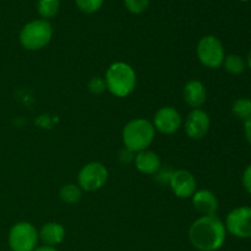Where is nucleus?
<instances>
[{
  "mask_svg": "<svg viewBox=\"0 0 251 251\" xmlns=\"http://www.w3.org/2000/svg\"><path fill=\"white\" fill-rule=\"evenodd\" d=\"M227 229L222 221L215 216H201L189 228V240L200 251H216L226 242Z\"/></svg>",
  "mask_w": 251,
  "mask_h": 251,
  "instance_id": "obj_1",
  "label": "nucleus"
},
{
  "mask_svg": "<svg viewBox=\"0 0 251 251\" xmlns=\"http://www.w3.org/2000/svg\"><path fill=\"white\" fill-rule=\"evenodd\" d=\"M107 90L119 98L127 97L136 87V73L134 68L124 61H115L105 73Z\"/></svg>",
  "mask_w": 251,
  "mask_h": 251,
  "instance_id": "obj_2",
  "label": "nucleus"
},
{
  "mask_svg": "<svg viewBox=\"0 0 251 251\" xmlns=\"http://www.w3.org/2000/svg\"><path fill=\"white\" fill-rule=\"evenodd\" d=\"M156 136V129L150 120L137 118L124 126L122 132L125 149L131 152H141L149 149Z\"/></svg>",
  "mask_w": 251,
  "mask_h": 251,
  "instance_id": "obj_3",
  "label": "nucleus"
},
{
  "mask_svg": "<svg viewBox=\"0 0 251 251\" xmlns=\"http://www.w3.org/2000/svg\"><path fill=\"white\" fill-rule=\"evenodd\" d=\"M53 27L48 20H33L22 27L20 32V43L27 50H39L50 42Z\"/></svg>",
  "mask_w": 251,
  "mask_h": 251,
  "instance_id": "obj_4",
  "label": "nucleus"
},
{
  "mask_svg": "<svg viewBox=\"0 0 251 251\" xmlns=\"http://www.w3.org/2000/svg\"><path fill=\"white\" fill-rule=\"evenodd\" d=\"M33 251H58L54 247H48V245H43V247L36 248Z\"/></svg>",
  "mask_w": 251,
  "mask_h": 251,
  "instance_id": "obj_25",
  "label": "nucleus"
},
{
  "mask_svg": "<svg viewBox=\"0 0 251 251\" xmlns=\"http://www.w3.org/2000/svg\"><path fill=\"white\" fill-rule=\"evenodd\" d=\"M245 63H247V66L251 70V50L249 51V53H248L247 60H245Z\"/></svg>",
  "mask_w": 251,
  "mask_h": 251,
  "instance_id": "obj_26",
  "label": "nucleus"
},
{
  "mask_svg": "<svg viewBox=\"0 0 251 251\" xmlns=\"http://www.w3.org/2000/svg\"><path fill=\"white\" fill-rule=\"evenodd\" d=\"M184 100L189 107L193 109H199L201 105L205 104L207 100V92L202 82L198 80H191L184 86Z\"/></svg>",
  "mask_w": 251,
  "mask_h": 251,
  "instance_id": "obj_13",
  "label": "nucleus"
},
{
  "mask_svg": "<svg viewBox=\"0 0 251 251\" xmlns=\"http://www.w3.org/2000/svg\"><path fill=\"white\" fill-rule=\"evenodd\" d=\"M107 167L100 162H90L78 172V186L85 191H96L105 185L108 180Z\"/></svg>",
  "mask_w": 251,
  "mask_h": 251,
  "instance_id": "obj_7",
  "label": "nucleus"
},
{
  "mask_svg": "<svg viewBox=\"0 0 251 251\" xmlns=\"http://www.w3.org/2000/svg\"><path fill=\"white\" fill-rule=\"evenodd\" d=\"M222 65L232 75H239V74L244 73V70L247 69V63L238 54H230V55L225 56Z\"/></svg>",
  "mask_w": 251,
  "mask_h": 251,
  "instance_id": "obj_18",
  "label": "nucleus"
},
{
  "mask_svg": "<svg viewBox=\"0 0 251 251\" xmlns=\"http://www.w3.org/2000/svg\"><path fill=\"white\" fill-rule=\"evenodd\" d=\"M65 228L58 222H48L42 226L41 230L38 232L39 239L43 242L44 245L54 247L61 244L65 239Z\"/></svg>",
  "mask_w": 251,
  "mask_h": 251,
  "instance_id": "obj_15",
  "label": "nucleus"
},
{
  "mask_svg": "<svg viewBox=\"0 0 251 251\" xmlns=\"http://www.w3.org/2000/svg\"><path fill=\"white\" fill-rule=\"evenodd\" d=\"M193 206L202 216H215L218 210V200L215 194L210 190L195 191L193 196Z\"/></svg>",
  "mask_w": 251,
  "mask_h": 251,
  "instance_id": "obj_12",
  "label": "nucleus"
},
{
  "mask_svg": "<svg viewBox=\"0 0 251 251\" xmlns=\"http://www.w3.org/2000/svg\"><path fill=\"white\" fill-rule=\"evenodd\" d=\"M161 158L154 152L149 151V150H144L141 152H137L135 156V167L137 171L141 172L144 174H157L161 169Z\"/></svg>",
  "mask_w": 251,
  "mask_h": 251,
  "instance_id": "obj_14",
  "label": "nucleus"
},
{
  "mask_svg": "<svg viewBox=\"0 0 251 251\" xmlns=\"http://www.w3.org/2000/svg\"><path fill=\"white\" fill-rule=\"evenodd\" d=\"M38 232L29 222H17L9 232V245L12 251H33L38 243Z\"/></svg>",
  "mask_w": 251,
  "mask_h": 251,
  "instance_id": "obj_5",
  "label": "nucleus"
},
{
  "mask_svg": "<svg viewBox=\"0 0 251 251\" xmlns=\"http://www.w3.org/2000/svg\"><path fill=\"white\" fill-rule=\"evenodd\" d=\"M242 181L245 190H247L249 194H251V164H249V166L245 168L244 173H243Z\"/></svg>",
  "mask_w": 251,
  "mask_h": 251,
  "instance_id": "obj_23",
  "label": "nucleus"
},
{
  "mask_svg": "<svg viewBox=\"0 0 251 251\" xmlns=\"http://www.w3.org/2000/svg\"><path fill=\"white\" fill-rule=\"evenodd\" d=\"M226 229L233 237L240 239H250L251 238V207L234 208L230 211L226 220Z\"/></svg>",
  "mask_w": 251,
  "mask_h": 251,
  "instance_id": "obj_8",
  "label": "nucleus"
},
{
  "mask_svg": "<svg viewBox=\"0 0 251 251\" xmlns=\"http://www.w3.org/2000/svg\"><path fill=\"white\" fill-rule=\"evenodd\" d=\"M232 112L238 119L247 122L251 118V100L249 98H239L232 105Z\"/></svg>",
  "mask_w": 251,
  "mask_h": 251,
  "instance_id": "obj_19",
  "label": "nucleus"
},
{
  "mask_svg": "<svg viewBox=\"0 0 251 251\" xmlns=\"http://www.w3.org/2000/svg\"><path fill=\"white\" fill-rule=\"evenodd\" d=\"M60 10V0H38L37 11L43 20L51 19Z\"/></svg>",
  "mask_w": 251,
  "mask_h": 251,
  "instance_id": "obj_17",
  "label": "nucleus"
},
{
  "mask_svg": "<svg viewBox=\"0 0 251 251\" xmlns=\"http://www.w3.org/2000/svg\"><path fill=\"white\" fill-rule=\"evenodd\" d=\"M88 90L92 95H100L107 90V85H105V80L103 77H92L88 82Z\"/></svg>",
  "mask_w": 251,
  "mask_h": 251,
  "instance_id": "obj_22",
  "label": "nucleus"
},
{
  "mask_svg": "<svg viewBox=\"0 0 251 251\" xmlns=\"http://www.w3.org/2000/svg\"><path fill=\"white\" fill-rule=\"evenodd\" d=\"M240 1H249V0H240Z\"/></svg>",
  "mask_w": 251,
  "mask_h": 251,
  "instance_id": "obj_27",
  "label": "nucleus"
},
{
  "mask_svg": "<svg viewBox=\"0 0 251 251\" xmlns=\"http://www.w3.org/2000/svg\"><path fill=\"white\" fill-rule=\"evenodd\" d=\"M153 126L157 131L164 135H173L178 131L183 124L181 115L176 108L162 107L156 112L153 118Z\"/></svg>",
  "mask_w": 251,
  "mask_h": 251,
  "instance_id": "obj_9",
  "label": "nucleus"
},
{
  "mask_svg": "<svg viewBox=\"0 0 251 251\" xmlns=\"http://www.w3.org/2000/svg\"><path fill=\"white\" fill-rule=\"evenodd\" d=\"M149 4L150 0H124V5L127 11L135 15L142 14L144 11H146Z\"/></svg>",
  "mask_w": 251,
  "mask_h": 251,
  "instance_id": "obj_21",
  "label": "nucleus"
},
{
  "mask_svg": "<svg viewBox=\"0 0 251 251\" xmlns=\"http://www.w3.org/2000/svg\"><path fill=\"white\" fill-rule=\"evenodd\" d=\"M168 184L174 195L180 199L191 198L196 191L195 178L190 172L185 171V169H178L176 172H172Z\"/></svg>",
  "mask_w": 251,
  "mask_h": 251,
  "instance_id": "obj_10",
  "label": "nucleus"
},
{
  "mask_svg": "<svg viewBox=\"0 0 251 251\" xmlns=\"http://www.w3.org/2000/svg\"><path fill=\"white\" fill-rule=\"evenodd\" d=\"M196 54L203 66L210 69L220 68L225 60V48L216 36H205L199 41Z\"/></svg>",
  "mask_w": 251,
  "mask_h": 251,
  "instance_id": "obj_6",
  "label": "nucleus"
},
{
  "mask_svg": "<svg viewBox=\"0 0 251 251\" xmlns=\"http://www.w3.org/2000/svg\"><path fill=\"white\" fill-rule=\"evenodd\" d=\"M59 198L65 203L75 205L82 198V189L76 184H66L59 191Z\"/></svg>",
  "mask_w": 251,
  "mask_h": 251,
  "instance_id": "obj_16",
  "label": "nucleus"
},
{
  "mask_svg": "<svg viewBox=\"0 0 251 251\" xmlns=\"http://www.w3.org/2000/svg\"><path fill=\"white\" fill-rule=\"evenodd\" d=\"M244 134L247 137V141L251 145V118L247 122H244Z\"/></svg>",
  "mask_w": 251,
  "mask_h": 251,
  "instance_id": "obj_24",
  "label": "nucleus"
},
{
  "mask_svg": "<svg viewBox=\"0 0 251 251\" xmlns=\"http://www.w3.org/2000/svg\"><path fill=\"white\" fill-rule=\"evenodd\" d=\"M211 126V119L202 109H193L185 120V132L190 139L200 140L207 135Z\"/></svg>",
  "mask_w": 251,
  "mask_h": 251,
  "instance_id": "obj_11",
  "label": "nucleus"
},
{
  "mask_svg": "<svg viewBox=\"0 0 251 251\" xmlns=\"http://www.w3.org/2000/svg\"><path fill=\"white\" fill-rule=\"evenodd\" d=\"M78 10L85 14H93L102 7L104 0H75Z\"/></svg>",
  "mask_w": 251,
  "mask_h": 251,
  "instance_id": "obj_20",
  "label": "nucleus"
}]
</instances>
